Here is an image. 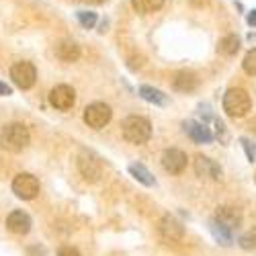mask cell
<instances>
[{"instance_id": "obj_30", "label": "cell", "mask_w": 256, "mask_h": 256, "mask_svg": "<svg viewBox=\"0 0 256 256\" xmlns=\"http://www.w3.org/2000/svg\"><path fill=\"white\" fill-rule=\"evenodd\" d=\"M190 2H193L195 6H203V4L207 2V0H190Z\"/></svg>"}, {"instance_id": "obj_5", "label": "cell", "mask_w": 256, "mask_h": 256, "mask_svg": "<svg viewBox=\"0 0 256 256\" xmlns=\"http://www.w3.org/2000/svg\"><path fill=\"white\" fill-rule=\"evenodd\" d=\"M111 117H113L111 106L104 102H92L84 109V121H86V125L92 127V130H102V127L111 121Z\"/></svg>"}, {"instance_id": "obj_6", "label": "cell", "mask_w": 256, "mask_h": 256, "mask_svg": "<svg viewBox=\"0 0 256 256\" xmlns=\"http://www.w3.org/2000/svg\"><path fill=\"white\" fill-rule=\"evenodd\" d=\"M12 193L18 197V199H35L39 195V180L33 176V174H18L14 180H12Z\"/></svg>"}, {"instance_id": "obj_16", "label": "cell", "mask_w": 256, "mask_h": 256, "mask_svg": "<svg viewBox=\"0 0 256 256\" xmlns=\"http://www.w3.org/2000/svg\"><path fill=\"white\" fill-rule=\"evenodd\" d=\"M140 96L144 100H148V102H152V104H158V106L168 104V94H164L162 90H158L154 86H148V84L140 86Z\"/></svg>"}, {"instance_id": "obj_9", "label": "cell", "mask_w": 256, "mask_h": 256, "mask_svg": "<svg viewBox=\"0 0 256 256\" xmlns=\"http://www.w3.org/2000/svg\"><path fill=\"white\" fill-rule=\"evenodd\" d=\"M162 166L166 172L170 174H180L182 170L186 168V154L182 150H176V148H172V150H166L162 154Z\"/></svg>"}, {"instance_id": "obj_21", "label": "cell", "mask_w": 256, "mask_h": 256, "mask_svg": "<svg viewBox=\"0 0 256 256\" xmlns=\"http://www.w3.org/2000/svg\"><path fill=\"white\" fill-rule=\"evenodd\" d=\"M224 56H234V54H238L240 50V39L236 35H226L222 41H220V48H218Z\"/></svg>"}, {"instance_id": "obj_23", "label": "cell", "mask_w": 256, "mask_h": 256, "mask_svg": "<svg viewBox=\"0 0 256 256\" xmlns=\"http://www.w3.org/2000/svg\"><path fill=\"white\" fill-rule=\"evenodd\" d=\"M242 68H244V72H246V74L256 76V50H250V52L244 56Z\"/></svg>"}, {"instance_id": "obj_24", "label": "cell", "mask_w": 256, "mask_h": 256, "mask_svg": "<svg viewBox=\"0 0 256 256\" xmlns=\"http://www.w3.org/2000/svg\"><path fill=\"white\" fill-rule=\"evenodd\" d=\"M244 250H256V230H250V232H246L244 236L240 238V242H238Z\"/></svg>"}, {"instance_id": "obj_4", "label": "cell", "mask_w": 256, "mask_h": 256, "mask_svg": "<svg viewBox=\"0 0 256 256\" xmlns=\"http://www.w3.org/2000/svg\"><path fill=\"white\" fill-rule=\"evenodd\" d=\"M10 80L20 90H29L37 80V70L31 62H16L10 68Z\"/></svg>"}, {"instance_id": "obj_3", "label": "cell", "mask_w": 256, "mask_h": 256, "mask_svg": "<svg viewBox=\"0 0 256 256\" xmlns=\"http://www.w3.org/2000/svg\"><path fill=\"white\" fill-rule=\"evenodd\" d=\"M250 109H252V100L244 88H230L224 94V111L230 117H244Z\"/></svg>"}, {"instance_id": "obj_29", "label": "cell", "mask_w": 256, "mask_h": 256, "mask_svg": "<svg viewBox=\"0 0 256 256\" xmlns=\"http://www.w3.org/2000/svg\"><path fill=\"white\" fill-rule=\"evenodd\" d=\"M84 2H88V4H102V2H106V0H84Z\"/></svg>"}, {"instance_id": "obj_27", "label": "cell", "mask_w": 256, "mask_h": 256, "mask_svg": "<svg viewBox=\"0 0 256 256\" xmlns=\"http://www.w3.org/2000/svg\"><path fill=\"white\" fill-rule=\"evenodd\" d=\"M12 90H10V86L8 84H4V82H0V96H8Z\"/></svg>"}, {"instance_id": "obj_22", "label": "cell", "mask_w": 256, "mask_h": 256, "mask_svg": "<svg viewBox=\"0 0 256 256\" xmlns=\"http://www.w3.org/2000/svg\"><path fill=\"white\" fill-rule=\"evenodd\" d=\"M76 16H78V23H80L84 29H92V27L96 25V12H90V10H78Z\"/></svg>"}, {"instance_id": "obj_17", "label": "cell", "mask_w": 256, "mask_h": 256, "mask_svg": "<svg viewBox=\"0 0 256 256\" xmlns=\"http://www.w3.org/2000/svg\"><path fill=\"white\" fill-rule=\"evenodd\" d=\"M209 230H211L213 238H216L218 244H222V246H232V242H234V232H232V230H228L226 226L218 224L216 220L209 224Z\"/></svg>"}, {"instance_id": "obj_25", "label": "cell", "mask_w": 256, "mask_h": 256, "mask_svg": "<svg viewBox=\"0 0 256 256\" xmlns=\"http://www.w3.org/2000/svg\"><path fill=\"white\" fill-rule=\"evenodd\" d=\"M240 144H242L244 152H246V158H248L250 162H254V160H256V146H254L248 138H242V140H240Z\"/></svg>"}, {"instance_id": "obj_18", "label": "cell", "mask_w": 256, "mask_h": 256, "mask_svg": "<svg viewBox=\"0 0 256 256\" xmlns=\"http://www.w3.org/2000/svg\"><path fill=\"white\" fill-rule=\"evenodd\" d=\"M127 170H130V174H132L138 182H142L144 186H154V184H156V178L152 176V172H150V170H148L144 164H130V168H127Z\"/></svg>"}, {"instance_id": "obj_19", "label": "cell", "mask_w": 256, "mask_h": 256, "mask_svg": "<svg viewBox=\"0 0 256 256\" xmlns=\"http://www.w3.org/2000/svg\"><path fill=\"white\" fill-rule=\"evenodd\" d=\"M174 88L180 90V92H193L197 88V78L195 74H190V72H178L174 76Z\"/></svg>"}, {"instance_id": "obj_14", "label": "cell", "mask_w": 256, "mask_h": 256, "mask_svg": "<svg viewBox=\"0 0 256 256\" xmlns=\"http://www.w3.org/2000/svg\"><path fill=\"white\" fill-rule=\"evenodd\" d=\"M78 168H80V172H82V176L84 178H90V180H94L98 174H100V164L88 154H82L80 158H78Z\"/></svg>"}, {"instance_id": "obj_26", "label": "cell", "mask_w": 256, "mask_h": 256, "mask_svg": "<svg viewBox=\"0 0 256 256\" xmlns=\"http://www.w3.org/2000/svg\"><path fill=\"white\" fill-rule=\"evenodd\" d=\"M58 256H80V252L76 248H72V246H66V248H62L58 252Z\"/></svg>"}, {"instance_id": "obj_11", "label": "cell", "mask_w": 256, "mask_h": 256, "mask_svg": "<svg viewBox=\"0 0 256 256\" xmlns=\"http://www.w3.org/2000/svg\"><path fill=\"white\" fill-rule=\"evenodd\" d=\"M184 132L186 136L197 142V144H211L213 142V134L209 132V127L205 123H195V121H186L184 123Z\"/></svg>"}, {"instance_id": "obj_8", "label": "cell", "mask_w": 256, "mask_h": 256, "mask_svg": "<svg viewBox=\"0 0 256 256\" xmlns=\"http://www.w3.org/2000/svg\"><path fill=\"white\" fill-rule=\"evenodd\" d=\"M74 100H76V92H74V88L68 86V84H60V86L52 88V92H50V102H52L54 109H58V111L72 109Z\"/></svg>"}, {"instance_id": "obj_7", "label": "cell", "mask_w": 256, "mask_h": 256, "mask_svg": "<svg viewBox=\"0 0 256 256\" xmlns=\"http://www.w3.org/2000/svg\"><path fill=\"white\" fill-rule=\"evenodd\" d=\"M158 230H160L162 240L168 242V244H176V242H180V240L184 238V228H182V224H180L176 218H172V216H164V218L160 220Z\"/></svg>"}, {"instance_id": "obj_2", "label": "cell", "mask_w": 256, "mask_h": 256, "mask_svg": "<svg viewBox=\"0 0 256 256\" xmlns=\"http://www.w3.org/2000/svg\"><path fill=\"white\" fill-rule=\"evenodd\" d=\"M123 130V138L130 142V144H136V146H142L150 140L152 136V125L146 117H140V115H132L127 117L121 125Z\"/></svg>"}, {"instance_id": "obj_12", "label": "cell", "mask_w": 256, "mask_h": 256, "mask_svg": "<svg viewBox=\"0 0 256 256\" xmlns=\"http://www.w3.org/2000/svg\"><path fill=\"white\" fill-rule=\"evenodd\" d=\"M195 172L199 176H207V178L218 180L222 176V168H220V164H216L207 156H197L195 158Z\"/></svg>"}, {"instance_id": "obj_15", "label": "cell", "mask_w": 256, "mask_h": 256, "mask_svg": "<svg viewBox=\"0 0 256 256\" xmlns=\"http://www.w3.org/2000/svg\"><path fill=\"white\" fill-rule=\"evenodd\" d=\"M56 56L62 62H76L80 58V48L74 41H62V44L56 46Z\"/></svg>"}, {"instance_id": "obj_20", "label": "cell", "mask_w": 256, "mask_h": 256, "mask_svg": "<svg viewBox=\"0 0 256 256\" xmlns=\"http://www.w3.org/2000/svg\"><path fill=\"white\" fill-rule=\"evenodd\" d=\"M132 4L138 12L142 14H148V12H156L162 8L164 4V0H132Z\"/></svg>"}, {"instance_id": "obj_28", "label": "cell", "mask_w": 256, "mask_h": 256, "mask_svg": "<svg viewBox=\"0 0 256 256\" xmlns=\"http://www.w3.org/2000/svg\"><path fill=\"white\" fill-rule=\"evenodd\" d=\"M246 20H248V25H250V27H256V10H252V12L246 16Z\"/></svg>"}, {"instance_id": "obj_10", "label": "cell", "mask_w": 256, "mask_h": 256, "mask_svg": "<svg viewBox=\"0 0 256 256\" xmlns=\"http://www.w3.org/2000/svg\"><path fill=\"white\" fill-rule=\"evenodd\" d=\"M216 222L234 232V230H238L242 226V213L236 207L224 205V207H218V211H216Z\"/></svg>"}, {"instance_id": "obj_1", "label": "cell", "mask_w": 256, "mask_h": 256, "mask_svg": "<svg viewBox=\"0 0 256 256\" xmlns=\"http://www.w3.org/2000/svg\"><path fill=\"white\" fill-rule=\"evenodd\" d=\"M29 142H31V136L23 123H10L2 130V134H0V146L8 152H14V154L23 152L29 146Z\"/></svg>"}, {"instance_id": "obj_13", "label": "cell", "mask_w": 256, "mask_h": 256, "mask_svg": "<svg viewBox=\"0 0 256 256\" xmlns=\"http://www.w3.org/2000/svg\"><path fill=\"white\" fill-rule=\"evenodd\" d=\"M31 218L27 216L25 211H12L10 216L6 218V228L10 230V232H14V234H29V230H31Z\"/></svg>"}]
</instances>
